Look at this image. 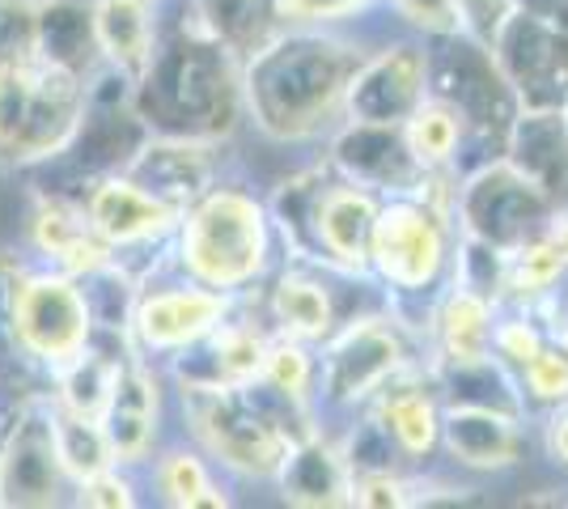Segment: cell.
<instances>
[{"label": "cell", "instance_id": "cell-1", "mask_svg": "<svg viewBox=\"0 0 568 509\" xmlns=\"http://www.w3.org/2000/svg\"><path fill=\"white\" fill-rule=\"evenodd\" d=\"M174 18L162 26V43L149 69L132 85V111L149 132L195 136V141H230L246 120L242 106V55L216 43L187 13L183 0H170ZM166 9V13H170Z\"/></svg>", "mask_w": 568, "mask_h": 509}, {"label": "cell", "instance_id": "cell-2", "mask_svg": "<svg viewBox=\"0 0 568 509\" xmlns=\"http://www.w3.org/2000/svg\"><path fill=\"white\" fill-rule=\"evenodd\" d=\"M361 51L318 26H284L242 64L246 120L267 141H306L344 115Z\"/></svg>", "mask_w": 568, "mask_h": 509}, {"label": "cell", "instance_id": "cell-3", "mask_svg": "<svg viewBox=\"0 0 568 509\" xmlns=\"http://www.w3.org/2000/svg\"><path fill=\"white\" fill-rule=\"evenodd\" d=\"M174 420L230 480H281L293 446L310 437L293 420L310 413L293 408L267 383L251 387H213V383H174Z\"/></svg>", "mask_w": 568, "mask_h": 509}, {"label": "cell", "instance_id": "cell-4", "mask_svg": "<svg viewBox=\"0 0 568 509\" xmlns=\"http://www.w3.org/2000/svg\"><path fill=\"white\" fill-rule=\"evenodd\" d=\"M276 234L272 204L251 187L221 179L183 213L170 238V267L209 289L242 297L267 281Z\"/></svg>", "mask_w": 568, "mask_h": 509}, {"label": "cell", "instance_id": "cell-5", "mask_svg": "<svg viewBox=\"0 0 568 509\" xmlns=\"http://www.w3.org/2000/svg\"><path fill=\"white\" fill-rule=\"evenodd\" d=\"M90 77L48 55L0 64V170L55 166L90 120Z\"/></svg>", "mask_w": 568, "mask_h": 509}, {"label": "cell", "instance_id": "cell-6", "mask_svg": "<svg viewBox=\"0 0 568 509\" xmlns=\"http://www.w3.org/2000/svg\"><path fill=\"white\" fill-rule=\"evenodd\" d=\"M98 311L90 285L72 272L30 264L0 318V339L9 357L51 383L60 369L90 353L98 339Z\"/></svg>", "mask_w": 568, "mask_h": 509}, {"label": "cell", "instance_id": "cell-7", "mask_svg": "<svg viewBox=\"0 0 568 509\" xmlns=\"http://www.w3.org/2000/svg\"><path fill=\"white\" fill-rule=\"evenodd\" d=\"M234 306L237 297L174 272L166 251V259L144 276L136 297H132V315H128L123 339H128L132 353H141L158 365H170L213 336Z\"/></svg>", "mask_w": 568, "mask_h": 509}, {"label": "cell", "instance_id": "cell-8", "mask_svg": "<svg viewBox=\"0 0 568 509\" xmlns=\"http://www.w3.org/2000/svg\"><path fill=\"white\" fill-rule=\"evenodd\" d=\"M72 492L77 485L60 455L51 390H26L0 420V509L72 506Z\"/></svg>", "mask_w": 568, "mask_h": 509}, {"label": "cell", "instance_id": "cell-9", "mask_svg": "<svg viewBox=\"0 0 568 509\" xmlns=\"http://www.w3.org/2000/svg\"><path fill=\"white\" fill-rule=\"evenodd\" d=\"M170 416H174V387H170L166 365L149 362L128 348L119 362L111 399L102 408V429H106L119 467L144 471L153 455L174 437Z\"/></svg>", "mask_w": 568, "mask_h": 509}, {"label": "cell", "instance_id": "cell-10", "mask_svg": "<svg viewBox=\"0 0 568 509\" xmlns=\"http://www.w3.org/2000/svg\"><path fill=\"white\" fill-rule=\"evenodd\" d=\"M77 195L85 200L94 230L115 246L123 267L132 264V255H144L153 267L166 259L183 213L158 192H149L141 179H132L128 170H111L94 183H85Z\"/></svg>", "mask_w": 568, "mask_h": 509}, {"label": "cell", "instance_id": "cell-11", "mask_svg": "<svg viewBox=\"0 0 568 509\" xmlns=\"http://www.w3.org/2000/svg\"><path fill=\"white\" fill-rule=\"evenodd\" d=\"M26 251L34 255V264L60 267V272H72L81 281L119 264L115 246L98 234L90 213H85V200L69 187H39L30 195Z\"/></svg>", "mask_w": 568, "mask_h": 509}, {"label": "cell", "instance_id": "cell-12", "mask_svg": "<svg viewBox=\"0 0 568 509\" xmlns=\"http://www.w3.org/2000/svg\"><path fill=\"white\" fill-rule=\"evenodd\" d=\"M369 267L395 289H425L446 267V217L416 200H390L378 208Z\"/></svg>", "mask_w": 568, "mask_h": 509}, {"label": "cell", "instance_id": "cell-13", "mask_svg": "<svg viewBox=\"0 0 568 509\" xmlns=\"http://www.w3.org/2000/svg\"><path fill=\"white\" fill-rule=\"evenodd\" d=\"M123 170L132 179H141L149 192L170 200L179 213H187L200 195L221 183V141L149 132Z\"/></svg>", "mask_w": 568, "mask_h": 509}, {"label": "cell", "instance_id": "cell-14", "mask_svg": "<svg viewBox=\"0 0 568 509\" xmlns=\"http://www.w3.org/2000/svg\"><path fill=\"white\" fill-rule=\"evenodd\" d=\"M144 476V492L149 501L170 509H221V506H234L230 488H225V471L216 467L191 437L174 434L153 455V462L141 471Z\"/></svg>", "mask_w": 568, "mask_h": 509}, {"label": "cell", "instance_id": "cell-15", "mask_svg": "<svg viewBox=\"0 0 568 509\" xmlns=\"http://www.w3.org/2000/svg\"><path fill=\"white\" fill-rule=\"evenodd\" d=\"M162 26H166V4L158 0H94L102 69H115L119 77L136 85L162 43Z\"/></svg>", "mask_w": 568, "mask_h": 509}, {"label": "cell", "instance_id": "cell-16", "mask_svg": "<svg viewBox=\"0 0 568 509\" xmlns=\"http://www.w3.org/2000/svg\"><path fill=\"white\" fill-rule=\"evenodd\" d=\"M263 315L281 336L306 339V344H327L335 336V327H339L332 285L323 281L318 264L281 267L272 276V285H267Z\"/></svg>", "mask_w": 568, "mask_h": 509}, {"label": "cell", "instance_id": "cell-17", "mask_svg": "<svg viewBox=\"0 0 568 509\" xmlns=\"http://www.w3.org/2000/svg\"><path fill=\"white\" fill-rule=\"evenodd\" d=\"M276 485L288 506H353V462L310 434L293 446Z\"/></svg>", "mask_w": 568, "mask_h": 509}, {"label": "cell", "instance_id": "cell-18", "mask_svg": "<svg viewBox=\"0 0 568 509\" xmlns=\"http://www.w3.org/2000/svg\"><path fill=\"white\" fill-rule=\"evenodd\" d=\"M39 55L94 77L102 69L94 0H39Z\"/></svg>", "mask_w": 568, "mask_h": 509}, {"label": "cell", "instance_id": "cell-19", "mask_svg": "<svg viewBox=\"0 0 568 509\" xmlns=\"http://www.w3.org/2000/svg\"><path fill=\"white\" fill-rule=\"evenodd\" d=\"M493 311H488V297H479L471 289H454L442 302V315H437V344L446 353L450 365H479L493 353Z\"/></svg>", "mask_w": 568, "mask_h": 509}, {"label": "cell", "instance_id": "cell-20", "mask_svg": "<svg viewBox=\"0 0 568 509\" xmlns=\"http://www.w3.org/2000/svg\"><path fill=\"white\" fill-rule=\"evenodd\" d=\"M378 425L407 459H425L442 441V416L420 390H378Z\"/></svg>", "mask_w": 568, "mask_h": 509}, {"label": "cell", "instance_id": "cell-21", "mask_svg": "<svg viewBox=\"0 0 568 509\" xmlns=\"http://www.w3.org/2000/svg\"><path fill=\"white\" fill-rule=\"evenodd\" d=\"M51 408H55V437H60V455H64V467H69L72 485L90 480V476L106 471V467L115 462L111 441H106V429H102L98 416L77 413L69 404H60L55 395H51Z\"/></svg>", "mask_w": 568, "mask_h": 509}, {"label": "cell", "instance_id": "cell-22", "mask_svg": "<svg viewBox=\"0 0 568 509\" xmlns=\"http://www.w3.org/2000/svg\"><path fill=\"white\" fill-rule=\"evenodd\" d=\"M318 378H323V362L314 357V344L276 332L260 383H267V387L276 390L281 399H288L293 408L310 413V404L318 399Z\"/></svg>", "mask_w": 568, "mask_h": 509}, {"label": "cell", "instance_id": "cell-23", "mask_svg": "<svg viewBox=\"0 0 568 509\" xmlns=\"http://www.w3.org/2000/svg\"><path fill=\"white\" fill-rule=\"evenodd\" d=\"M463 136V115L446 102H420L403 120V149L420 170H442Z\"/></svg>", "mask_w": 568, "mask_h": 509}, {"label": "cell", "instance_id": "cell-24", "mask_svg": "<svg viewBox=\"0 0 568 509\" xmlns=\"http://www.w3.org/2000/svg\"><path fill=\"white\" fill-rule=\"evenodd\" d=\"M568 259L556 251V243L551 238H535V243L518 246L514 255H509V267H505V285L514 289V297H521V302H530V297H539V293H547L560 276H565Z\"/></svg>", "mask_w": 568, "mask_h": 509}, {"label": "cell", "instance_id": "cell-25", "mask_svg": "<svg viewBox=\"0 0 568 509\" xmlns=\"http://www.w3.org/2000/svg\"><path fill=\"white\" fill-rule=\"evenodd\" d=\"M144 476L132 467H119L111 462L106 471H98L90 480H81L72 492V506L81 509H136L144 506Z\"/></svg>", "mask_w": 568, "mask_h": 509}, {"label": "cell", "instance_id": "cell-26", "mask_svg": "<svg viewBox=\"0 0 568 509\" xmlns=\"http://www.w3.org/2000/svg\"><path fill=\"white\" fill-rule=\"evenodd\" d=\"M39 51V0H0V64Z\"/></svg>", "mask_w": 568, "mask_h": 509}, {"label": "cell", "instance_id": "cell-27", "mask_svg": "<svg viewBox=\"0 0 568 509\" xmlns=\"http://www.w3.org/2000/svg\"><path fill=\"white\" fill-rule=\"evenodd\" d=\"M412 488L407 480H399L390 467H353V506H365V509H386V506H412V497H407Z\"/></svg>", "mask_w": 568, "mask_h": 509}, {"label": "cell", "instance_id": "cell-28", "mask_svg": "<svg viewBox=\"0 0 568 509\" xmlns=\"http://www.w3.org/2000/svg\"><path fill=\"white\" fill-rule=\"evenodd\" d=\"M526 387L539 404H565L568 399V348H547L521 369Z\"/></svg>", "mask_w": 568, "mask_h": 509}, {"label": "cell", "instance_id": "cell-29", "mask_svg": "<svg viewBox=\"0 0 568 509\" xmlns=\"http://www.w3.org/2000/svg\"><path fill=\"white\" fill-rule=\"evenodd\" d=\"M369 0H276V13L284 26H332L353 18Z\"/></svg>", "mask_w": 568, "mask_h": 509}, {"label": "cell", "instance_id": "cell-30", "mask_svg": "<svg viewBox=\"0 0 568 509\" xmlns=\"http://www.w3.org/2000/svg\"><path fill=\"white\" fill-rule=\"evenodd\" d=\"M493 348H497V357L526 369V365L544 353V336L526 318H509V323H500L497 332H493Z\"/></svg>", "mask_w": 568, "mask_h": 509}, {"label": "cell", "instance_id": "cell-31", "mask_svg": "<svg viewBox=\"0 0 568 509\" xmlns=\"http://www.w3.org/2000/svg\"><path fill=\"white\" fill-rule=\"evenodd\" d=\"M547 450H551V459L560 462V467H568V408L551 416V425H547Z\"/></svg>", "mask_w": 568, "mask_h": 509}, {"label": "cell", "instance_id": "cell-32", "mask_svg": "<svg viewBox=\"0 0 568 509\" xmlns=\"http://www.w3.org/2000/svg\"><path fill=\"white\" fill-rule=\"evenodd\" d=\"M547 238H551V243H556V251H560V255L568 259V217H556V221H551Z\"/></svg>", "mask_w": 568, "mask_h": 509}, {"label": "cell", "instance_id": "cell-33", "mask_svg": "<svg viewBox=\"0 0 568 509\" xmlns=\"http://www.w3.org/2000/svg\"><path fill=\"white\" fill-rule=\"evenodd\" d=\"M0 390H4V383H0ZM4 413H9V408H0V420H4Z\"/></svg>", "mask_w": 568, "mask_h": 509}, {"label": "cell", "instance_id": "cell-34", "mask_svg": "<svg viewBox=\"0 0 568 509\" xmlns=\"http://www.w3.org/2000/svg\"><path fill=\"white\" fill-rule=\"evenodd\" d=\"M158 4H170V0H158Z\"/></svg>", "mask_w": 568, "mask_h": 509}]
</instances>
